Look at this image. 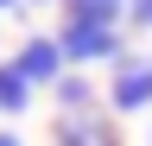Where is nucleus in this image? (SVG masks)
Instances as JSON below:
<instances>
[{
    "label": "nucleus",
    "instance_id": "1",
    "mask_svg": "<svg viewBox=\"0 0 152 146\" xmlns=\"http://www.w3.org/2000/svg\"><path fill=\"white\" fill-rule=\"evenodd\" d=\"M57 51L70 70H95V64H121L127 57V32L102 26V19H64L57 26Z\"/></svg>",
    "mask_w": 152,
    "mask_h": 146
},
{
    "label": "nucleus",
    "instance_id": "2",
    "mask_svg": "<svg viewBox=\"0 0 152 146\" xmlns=\"http://www.w3.org/2000/svg\"><path fill=\"white\" fill-rule=\"evenodd\" d=\"M102 108H108L114 121H127V114H146V108H152V57H146V51H127L121 64H108Z\"/></svg>",
    "mask_w": 152,
    "mask_h": 146
},
{
    "label": "nucleus",
    "instance_id": "3",
    "mask_svg": "<svg viewBox=\"0 0 152 146\" xmlns=\"http://www.w3.org/2000/svg\"><path fill=\"white\" fill-rule=\"evenodd\" d=\"M51 146H127V140H121V121L108 108H76V114H57Z\"/></svg>",
    "mask_w": 152,
    "mask_h": 146
},
{
    "label": "nucleus",
    "instance_id": "4",
    "mask_svg": "<svg viewBox=\"0 0 152 146\" xmlns=\"http://www.w3.org/2000/svg\"><path fill=\"white\" fill-rule=\"evenodd\" d=\"M13 70H19L32 89H51V83L70 70V64H64V51H57V32H26V45L13 51Z\"/></svg>",
    "mask_w": 152,
    "mask_h": 146
},
{
    "label": "nucleus",
    "instance_id": "5",
    "mask_svg": "<svg viewBox=\"0 0 152 146\" xmlns=\"http://www.w3.org/2000/svg\"><path fill=\"white\" fill-rule=\"evenodd\" d=\"M51 102H57V114H76V108H102V89L89 83V70H64L51 83Z\"/></svg>",
    "mask_w": 152,
    "mask_h": 146
},
{
    "label": "nucleus",
    "instance_id": "6",
    "mask_svg": "<svg viewBox=\"0 0 152 146\" xmlns=\"http://www.w3.org/2000/svg\"><path fill=\"white\" fill-rule=\"evenodd\" d=\"M32 95H38V89L19 76V70H13V57H7V64H0V121H19V114L32 108Z\"/></svg>",
    "mask_w": 152,
    "mask_h": 146
},
{
    "label": "nucleus",
    "instance_id": "7",
    "mask_svg": "<svg viewBox=\"0 0 152 146\" xmlns=\"http://www.w3.org/2000/svg\"><path fill=\"white\" fill-rule=\"evenodd\" d=\"M64 19H102V26H127V0H57Z\"/></svg>",
    "mask_w": 152,
    "mask_h": 146
},
{
    "label": "nucleus",
    "instance_id": "8",
    "mask_svg": "<svg viewBox=\"0 0 152 146\" xmlns=\"http://www.w3.org/2000/svg\"><path fill=\"white\" fill-rule=\"evenodd\" d=\"M127 26L133 32H152V0H127Z\"/></svg>",
    "mask_w": 152,
    "mask_h": 146
},
{
    "label": "nucleus",
    "instance_id": "9",
    "mask_svg": "<svg viewBox=\"0 0 152 146\" xmlns=\"http://www.w3.org/2000/svg\"><path fill=\"white\" fill-rule=\"evenodd\" d=\"M0 146H26V134H13V127H0Z\"/></svg>",
    "mask_w": 152,
    "mask_h": 146
},
{
    "label": "nucleus",
    "instance_id": "10",
    "mask_svg": "<svg viewBox=\"0 0 152 146\" xmlns=\"http://www.w3.org/2000/svg\"><path fill=\"white\" fill-rule=\"evenodd\" d=\"M13 7H26V0H0V13H13Z\"/></svg>",
    "mask_w": 152,
    "mask_h": 146
},
{
    "label": "nucleus",
    "instance_id": "11",
    "mask_svg": "<svg viewBox=\"0 0 152 146\" xmlns=\"http://www.w3.org/2000/svg\"><path fill=\"white\" fill-rule=\"evenodd\" d=\"M26 7H45V0H26Z\"/></svg>",
    "mask_w": 152,
    "mask_h": 146
}]
</instances>
